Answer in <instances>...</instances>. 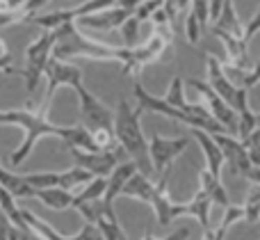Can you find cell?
Here are the masks:
<instances>
[{
	"mask_svg": "<svg viewBox=\"0 0 260 240\" xmlns=\"http://www.w3.org/2000/svg\"><path fill=\"white\" fill-rule=\"evenodd\" d=\"M226 0H208V12H210V21H215L217 16H219L221 7H224Z\"/></svg>",
	"mask_w": 260,
	"mask_h": 240,
	"instance_id": "cell-39",
	"label": "cell"
},
{
	"mask_svg": "<svg viewBox=\"0 0 260 240\" xmlns=\"http://www.w3.org/2000/svg\"><path fill=\"white\" fill-rule=\"evenodd\" d=\"M0 57H12V53H9V44L0 37Z\"/></svg>",
	"mask_w": 260,
	"mask_h": 240,
	"instance_id": "cell-45",
	"label": "cell"
},
{
	"mask_svg": "<svg viewBox=\"0 0 260 240\" xmlns=\"http://www.w3.org/2000/svg\"><path fill=\"white\" fill-rule=\"evenodd\" d=\"M260 82V62H256V64H251V69H249V71H244L242 73V89H253V87H256Z\"/></svg>",
	"mask_w": 260,
	"mask_h": 240,
	"instance_id": "cell-33",
	"label": "cell"
},
{
	"mask_svg": "<svg viewBox=\"0 0 260 240\" xmlns=\"http://www.w3.org/2000/svg\"><path fill=\"white\" fill-rule=\"evenodd\" d=\"M189 7H192V3L189 0H162V9L167 12V16H169V27L171 30H176V23H178V18L187 16Z\"/></svg>",
	"mask_w": 260,
	"mask_h": 240,
	"instance_id": "cell-27",
	"label": "cell"
},
{
	"mask_svg": "<svg viewBox=\"0 0 260 240\" xmlns=\"http://www.w3.org/2000/svg\"><path fill=\"white\" fill-rule=\"evenodd\" d=\"M64 240H103V238H101L99 229H96L94 224H87V222H85V227H82V231H78L76 236H67Z\"/></svg>",
	"mask_w": 260,
	"mask_h": 240,
	"instance_id": "cell-34",
	"label": "cell"
},
{
	"mask_svg": "<svg viewBox=\"0 0 260 240\" xmlns=\"http://www.w3.org/2000/svg\"><path fill=\"white\" fill-rule=\"evenodd\" d=\"M206 82L229 108H233V112L238 117L244 114L247 110H251L247 101V89H242L240 85H233L229 80V76L224 73V62L210 53L206 55Z\"/></svg>",
	"mask_w": 260,
	"mask_h": 240,
	"instance_id": "cell-5",
	"label": "cell"
},
{
	"mask_svg": "<svg viewBox=\"0 0 260 240\" xmlns=\"http://www.w3.org/2000/svg\"><path fill=\"white\" fill-rule=\"evenodd\" d=\"M21 220H23V224H25L27 229H30L35 236H39L41 240H64L67 236L64 233H59V231H55L53 227H50L46 220H41V218H37L32 211H25V208H21Z\"/></svg>",
	"mask_w": 260,
	"mask_h": 240,
	"instance_id": "cell-22",
	"label": "cell"
},
{
	"mask_svg": "<svg viewBox=\"0 0 260 240\" xmlns=\"http://www.w3.org/2000/svg\"><path fill=\"white\" fill-rule=\"evenodd\" d=\"M258 32H260V7L256 9V14L251 16V21L244 25V41L249 44V41H251L253 37L258 35Z\"/></svg>",
	"mask_w": 260,
	"mask_h": 240,
	"instance_id": "cell-35",
	"label": "cell"
},
{
	"mask_svg": "<svg viewBox=\"0 0 260 240\" xmlns=\"http://www.w3.org/2000/svg\"><path fill=\"white\" fill-rule=\"evenodd\" d=\"M0 71H7V73H18L16 69L12 67V57H0Z\"/></svg>",
	"mask_w": 260,
	"mask_h": 240,
	"instance_id": "cell-43",
	"label": "cell"
},
{
	"mask_svg": "<svg viewBox=\"0 0 260 240\" xmlns=\"http://www.w3.org/2000/svg\"><path fill=\"white\" fill-rule=\"evenodd\" d=\"M48 105H41L39 110H0V124L5 126H18L23 128L25 137H23L21 146L9 156V165L12 167H21L32 154L35 144L41 137H62L64 126H55L48 119Z\"/></svg>",
	"mask_w": 260,
	"mask_h": 240,
	"instance_id": "cell-2",
	"label": "cell"
},
{
	"mask_svg": "<svg viewBox=\"0 0 260 240\" xmlns=\"http://www.w3.org/2000/svg\"><path fill=\"white\" fill-rule=\"evenodd\" d=\"M135 172H137V167H135L133 160H126V163H121V165L114 167V172L105 178V181H108V186H105V195H103L105 204L114 206V199L121 197L123 188H126V183L130 181V176H133Z\"/></svg>",
	"mask_w": 260,
	"mask_h": 240,
	"instance_id": "cell-18",
	"label": "cell"
},
{
	"mask_svg": "<svg viewBox=\"0 0 260 240\" xmlns=\"http://www.w3.org/2000/svg\"><path fill=\"white\" fill-rule=\"evenodd\" d=\"M121 197H130V199H137V201H144V204L151 206L153 197H155V183L148 181L144 174L135 172L133 176H130V181L126 183V188H123Z\"/></svg>",
	"mask_w": 260,
	"mask_h": 240,
	"instance_id": "cell-20",
	"label": "cell"
},
{
	"mask_svg": "<svg viewBox=\"0 0 260 240\" xmlns=\"http://www.w3.org/2000/svg\"><path fill=\"white\" fill-rule=\"evenodd\" d=\"M71 156L76 160V167L85 169L87 174H91L94 178H108L114 172V167L121 163L130 160L126 151L121 146H112L110 151H99V154H87V151H76L71 149Z\"/></svg>",
	"mask_w": 260,
	"mask_h": 240,
	"instance_id": "cell-8",
	"label": "cell"
},
{
	"mask_svg": "<svg viewBox=\"0 0 260 240\" xmlns=\"http://www.w3.org/2000/svg\"><path fill=\"white\" fill-rule=\"evenodd\" d=\"M59 140H64L69 151L76 149V151H87V154H99V151L94 149V142H91V133L87 131L85 126H80V124H76V126H64Z\"/></svg>",
	"mask_w": 260,
	"mask_h": 240,
	"instance_id": "cell-21",
	"label": "cell"
},
{
	"mask_svg": "<svg viewBox=\"0 0 260 240\" xmlns=\"http://www.w3.org/2000/svg\"><path fill=\"white\" fill-rule=\"evenodd\" d=\"M53 57L55 59H76V57H85V59H99V62H119L123 64L128 59V48H119L112 44H103V41L89 39L80 32V27L76 23H64L62 27L53 32Z\"/></svg>",
	"mask_w": 260,
	"mask_h": 240,
	"instance_id": "cell-1",
	"label": "cell"
},
{
	"mask_svg": "<svg viewBox=\"0 0 260 240\" xmlns=\"http://www.w3.org/2000/svg\"><path fill=\"white\" fill-rule=\"evenodd\" d=\"M242 144L247 146V149H260V128H256V131H253L251 135L242 142Z\"/></svg>",
	"mask_w": 260,
	"mask_h": 240,
	"instance_id": "cell-40",
	"label": "cell"
},
{
	"mask_svg": "<svg viewBox=\"0 0 260 240\" xmlns=\"http://www.w3.org/2000/svg\"><path fill=\"white\" fill-rule=\"evenodd\" d=\"M249 163L251 167H260V149H249Z\"/></svg>",
	"mask_w": 260,
	"mask_h": 240,
	"instance_id": "cell-44",
	"label": "cell"
},
{
	"mask_svg": "<svg viewBox=\"0 0 260 240\" xmlns=\"http://www.w3.org/2000/svg\"><path fill=\"white\" fill-rule=\"evenodd\" d=\"M37 199L41 204H46L48 208L53 211H67V208H73V199L76 195L73 192H67V190H59V188H48V190H37Z\"/></svg>",
	"mask_w": 260,
	"mask_h": 240,
	"instance_id": "cell-23",
	"label": "cell"
},
{
	"mask_svg": "<svg viewBox=\"0 0 260 240\" xmlns=\"http://www.w3.org/2000/svg\"><path fill=\"white\" fill-rule=\"evenodd\" d=\"M139 117H142V112L128 99L119 101L117 110H114V137H117V144L135 163L137 172L148 178L153 174V165L148 158V140L142 131Z\"/></svg>",
	"mask_w": 260,
	"mask_h": 240,
	"instance_id": "cell-3",
	"label": "cell"
},
{
	"mask_svg": "<svg viewBox=\"0 0 260 240\" xmlns=\"http://www.w3.org/2000/svg\"><path fill=\"white\" fill-rule=\"evenodd\" d=\"M242 178H247V181H251L253 186H258L260 188V167H249L247 172H244V176Z\"/></svg>",
	"mask_w": 260,
	"mask_h": 240,
	"instance_id": "cell-41",
	"label": "cell"
},
{
	"mask_svg": "<svg viewBox=\"0 0 260 240\" xmlns=\"http://www.w3.org/2000/svg\"><path fill=\"white\" fill-rule=\"evenodd\" d=\"M46 80H48V89H46L44 96V105L50 108V101H53V94L57 92V87H73V89H80L85 82H82V71L71 62H64V59H55L50 57L48 64H46L44 71Z\"/></svg>",
	"mask_w": 260,
	"mask_h": 240,
	"instance_id": "cell-11",
	"label": "cell"
},
{
	"mask_svg": "<svg viewBox=\"0 0 260 240\" xmlns=\"http://www.w3.org/2000/svg\"><path fill=\"white\" fill-rule=\"evenodd\" d=\"M189 3H194V0H189Z\"/></svg>",
	"mask_w": 260,
	"mask_h": 240,
	"instance_id": "cell-47",
	"label": "cell"
},
{
	"mask_svg": "<svg viewBox=\"0 0 260 240\" xmlns=\"http://www.w3.org/2000/svg\"><path fill=\"white\" fill-rule=\"evenodd\" d=\"M189 12L194 14V16L199 18V23H201V27L206 30V25L210 23V12H208V0H194L192 7H189Z\"/></svg>",
	"mask_w": 260,
	"mask_h": 240,
	"instance_id": "cell-32",
	"label": "cell"
},
{
	"mask_svg": "<svg viewBox=\"0 0 260 240\" xmlns=\"http://www.w3.org/2000/svg\"><path fill=\"white\" fill-rule=\"evenodd\" d=\"M139 3H142V0H119L117 7H119V9H128V12H135Z\"/></svg>",
	"mask_w": 260,
	"mask_h": 240,
	"instance_id": "cell-42",
	"label": "cell"
},
{
	"mask_svg": "<svg viewBox=\"0 0 260 240\" xmlns=\"http://www.w3.org/2000/svg\"><path fill=\"white\" fill-rule=\"evenodd\" d=\"M171 39H174V30H169V27H155L142 46L128 48V59L121 64V73L128 78H133V76L137 78L148 64L165 57V53L171 46Z\"/></svg>",
	"mask_w": 260,
	"mask_h": 240,
	"instance_id": "cell-4",
	"label": "cell"
},
{
	"mask_svg": "<svg viewBox=\"0 0 260 240\" xmlns=\"http://www.w3.org/2000/svg\"><path fill=\"white\" fill-rule=\"evenodd\" d=\"M133 16V12L128 9H105V12H99V14H91V16H82L76 21V25H85V27H91V30H117L121 27L128 18Z\"/></svg>",
	"mask_w": 260,
	"mask_h": 240,
	"instance_id": "cell-15",
	"label": "cell"
},
{
	"mask_svg": "<svg viewBox=\"0 0 260 240\" xmlns=\"http://www.w3.org/2000/svg\"><path fill=\"white\" fill-rule=\"evenodd\" d=\"M256 124H258V128H260V112H256Z\"/></svg>",
	"mask_w": 260,
	"mask_h": 240,
	"instance_id": "cell-46",
	"label": "cell"
},
{
	"mask_svg": "<svg viewBox=\"0 0 260 240\" xmlns=\"http://www.w3.org/2000/svg\"><path fill=\"white\" fill-rule=\"evenodd\" d=\"M212 140L217 142L219 151L224 154V165L231 169V174L235 176H244L251 163H249V149L233 135H226V133H219V135H212Z\"/></svg>",
	"mask_w": 260,
	"mask_h": 240,
	"instance_id": "cell-12",
	"label": "cell"
},
{
	"mask_svg": "<svg viewBox=\"0 0 260 240\" xmlns=\"http://www.w3.org/2000/svg\"><path fill=\"white\" fill-rule=\"evenodd\" d=\"M212 35H229L235 37V39H244V25L240 21L238 12H235L233 0H226L219 16L212 21Z\"/></svg>",
	"mask_w": 260,
	"mask_h": 240,
	"instance_id": "cell-17",
	"label": "cell"
},
{
	"mask_svg": "<svg viewBox=\"0 0 260 240\" xmlns=\"http://www.w3.org/2000/svg\"><path fill=\"white\" fill-rule=\"evenodd\" d=\"M139 25L142 23L137 21L135 16H130L126 23H123L119 30H121V37H123V44H126V48H133L135 44H137V35H139Z\"/></svg>",
	"mask_w": 260,
	"mask_h": 240,
	"instance_id": "cell-31",
	"label": "cell"
},
{
	"mask_svg": "<svg viewBox=\"0 0 260 240\" xmlns=\"http://www.w3.org/2000/svg\"><path fill=\"white\" fill-rule=\"evenodd\" d=\"M162 101L165 103H169L171 108H176V110H187V103L189 101L185 99V80L180 76H176L174 80H171V85H169V89L165 92V96H162ZM187 114V112H185Z\"/></svg>",
	"mask_w": 260,
	"mask_h": 240,
	"instance_id": "cell-25",
	"label": "cell"
},
{
	"mask_svg": "<svg viewBox=\"0 0 260 240\" xmlns=\"http://www.w3.org/2000/svg\"><path fill=\"white\" fill-rule=\"evenodd\" d=\"M48 3L50 0H27V3L21 7V12H23V16L27 18V16H32V14H39V9L46 7ZM25 18H23V21H25Z\"/></svg>",
	"mask_w": 260,
	"mask_h": 240,
	"instance_id": "cell-36",
	"label": "cell"
},
{
	"mask_svg": "<svg viewBox=\"0 0 260 240\" xmlns=\"http://www.w3.org/2000/svg\"><path fill=\"white\" fill-rule=\"evenodd\" d=\"M105 186H108V181L105 178H91L89 183L85 186V190L80 192V195H76V199H73V208L80 204H91V201H101L105 195Z\"/></svg>",
	"mask_w": 260,
	"mask_h": 240,
	"instance_id": "cell-26",
	"label": "cell"
},
{
	"mask_svg": "<svg viewBox=\"0 0 260 240\" xmlns=\"http://www.w3.org/2000/svg\"><path fill=\"white\" fill-rule=\"evenodd\" d=\"M199 190L212 201V206H221V208H229L231 201H229V192H226L224 183L221 178L212 176L206 167L199 172Z\"/></svg>",
	"mask_w": 260,
	"mask_h": 240,
	"instance_id": "cell-19",
	"label": "cell"
},
{
	"mask_svg": "<svg viewBox=\"0 0 260 240\" xmlns=\"http://www.w3.org/2000/svg\"><path fill=\"white\" fill-rule=\"evenodd\" d=\"M203 27H201V23H199V18L194 16L192 12L185 16V37H187V41L192 46H197L199 44V39H201V35H203Z\"/></svg>",
	"mask_w": 260,
	"mask_h": 240,
	"instance_id": "cell-30",
	"label": "cell"
},
{
	"mask_svg": "<svg viewBox=\"0 0 260 240\" xmlns=\"http://www.w3.org/2000/svg\"><path fill=\"white\" fill-rule=\"evenodd\" d=\"M187 82L197 87V92L201 94V99H203L201 105L208 110V114H210L229 135L238 137V114L233 112V108H229V105L210 89V85H208L206 80H201V78H189Z\"/></svg>",
	"mask_w": 260,
	"mask_h": 240,
	"instance_id": "cell-10",
	"label": "cell"
},
{
	"mask_svg": "<svg viewBox=\"0 0 260 240\" xmlns=\"http://www.w3.org/2000/svg\"><path fill=\"white\" fill-rule=\"evenodd\" d=\"M0 3H3V0H0Z\"/></svg>",
	"mask_w": 260,
	"mask_h": 240,
	"instance_id": "cell-48",
	"label": "cell"
},
{
	"mask_svg": "<svg viewBox=\"0 0 260 240\" xmlns=\"http://www.w3.org/2000/svg\"><path fill=\"white\" fill-rule=\"evenodd\" d=\"M76 94L78 103H80V126H85L87 131H96V128H112L114 131V110H110L85 85L76 89Z\"/></svg>",
	"mask_w": 260,
	"mask_h": 240,
	"instance_id": "cell-9",
	"label": "cell"
},
{
	"mask_svg": "<svg viewBox=\"0 0 260 240\" xmlns=\"http://www.w3.org/2000/svg\"><path fill=\"white\" fill-rule=\"evenodd\" d=\"M187 238H189V229H178V231L169 238H155V236H151V233H146L142 240H187Z\"/></svg>",
	"mask_w": 260,
	"mask_h": 240,
	"instance_id": "cell-38",
	"label": "cell"
},
{
	"mask_svg": "<svg viewBox=\"0 0 260 240\" xmlns=\"http://www.w3.org/2000/svg\"><path fill=\"white\" fill-rule=\"evenodd\" d=\"M189 142H192L189 135L162 137L160 133H153L151 140H148V158H151V165H153V174L160 176L165 172H171L174 160L187 149Z\"/></svg>",
	"mask_w": 260,
	"mask_h": 240,
	"instance_id": "cell-6",
	"label": "cell"
},
{
	"mask_svg": "<svg viewBox=\"0 0 260 240\" xmlns=\"http://www.w3.org/2000/svg\"><path fill=\"white\" fill-rule=\"evenodd\" d=\"M76 211L85 218L87 224H94L99 229L103 240H128L126 231L121 229L117 215H114V206L101 201H91V204H80L76 206Z\"/></svg>",
	"mask_w": 260,
	"mask_h": 240,
	"instance_id": "cell-7",
	"label": "cell"
},
{
	"mask_svg": "<svg viewBox=\"0 0 260 240\" xmlns=\"http://www.w3.org/2000/svg\"><path fill=\"white\" fill-rule=\"evenodd\" d=\"M217 39L224 44L226 50V67L231 69H238V71H249L251 69V59H249V48H247V41L244 39H235V37L229 35H215Z\"/></svg>",
	"mask_w": 260,
	"mask_h": 240,
	"instance_id": "cell-16",
	"label": "cell"
},
{
	"mask_svg": "<svg viewBox=\"0 0 260 240\" xmlns=\"http://www.w3.org/2000/svg\"><path fill=\"white\" fill-rule=\"evenodd\" d=\"M210 208H212V201L208 199L201 190H197V195L187 201V215H192V218L201 224L203 233L210 231Z\"/></svg>",
	"mask_w": 260,
	"mask_h": 240,
	"instance_id": "cell-24",
	"label": "cell"
},
{
	"mask_svg": "<svg viewBox=\"0 0 260 240\" xmlns=\"http://www.w3.org/2000/svg\"><path fill=\"white\" fill-rule=\"evenodd\" d=\"M23 12H12V14H3L0 12V30L3 27H7V25H14V23H18V21H23Z\"/></svg>",
	"mask_w": 260,
	"mask_h": 240,
	"instance_id": "cell-37",
	"label": "cell"
},
{
	"mask_svg": "<svg viewBox=\"0 0 260 240\" xmlns=\"http://www.w3.org/2000/svg\"><path fill=\"white\" fill-rule=\"evenodd\" d=\"M242 211H244V220H247L249 224H256L260 220V188L258 186L251 188V192H249Z\"/></svg>",
	"mask_w": 260,
	"mask_h": 240,
	"instance_id": "cell-28",
	"label": "cell"
},
{
	"mask_svg": "<svg viewBox=\"0 0 260 240\" xmlns=\"http://www.w3.org/2000/svg\"><path fill=\"white\" fill-rule=\"evenodd\" d=\"M53 44H55L53 32H41V35L25 48V67L23 69L44 76L46 64H48V59L53 57Z\"/></svg>",
	"mask_w": 260,
	"mask_h": 240,
	"instance_id": "cell-13",
	"label": "cell"
},
{
	"mask_svg": "<svg viewBox=\"0 0 260 240\" xmlns=\"http://www.w3.org/2000/svg\"><path fill=\"white\" fill-rule=\"evenodd\" d=\"M160 7H162V0H142V3L137 5V9L133 12V16L137 18L139 23H146V21H151V16Z\"/></svg>",
	"mask_w": 260,
	"mask_h": 240,
	"instance_id": "cell-29",
	"label": "cell"
},
{
	"mask_svg": "<svg viewBox=\"0 0 260 240\" xmlns=\"http://www.w3.org/2000/svg\"><path fill=\"white\" fill-rule=\"evenodd\" d=\"M189 137L197 140V144L201 146L203 156H206V169L212 174V176L219 178L221 169H224V154L219 151V146H217V142L212 140V135L206 131H199V128H189Z\"/></svg>",
	"mask_w": 260,
	"mask_h": 240,
	"instance_id": "cell-14",
	"label": "cell"
}]
</instances>
